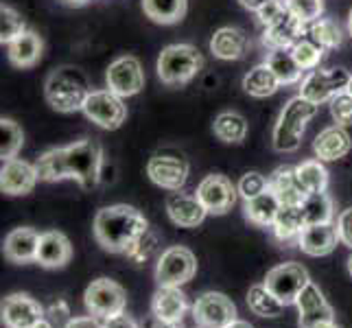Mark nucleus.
I'll list each match as a JSON object with an SVG mask.
<instances>
[{
    "instance_id": "15",
    "label": "nucleus",
    "mask_w": 352,
    "mask_h": 328,
    "mask_svg": "<svg viewBox=\"0 0 352 328\" xmlns=\"http://www.w3.org/2000/svg\"><path fill=\"white\" fill-rule=\"evenodd\" d=\"M0 318L7 328H33L46 320V309L29 294H11L0 305Z\"/></svg>"
},
{
    "instance_id": "33",
    "label": "nucleus",
    "mask_w": 352,
    "mask_h": 328,
    "mask_svg": "<svg viewBox=\"0 0 352 328\" xmlns=\"http://www.w3.org/2000/svg\"><path fill=\"white\" fill-rule=\"evenodd\" d=\"M212 131L226 144H241L248 136V118L239 112H221L214 118Z\"/></svg>"
},
{
    "instance_id": "1",
    "label": "nucleus",
    "mask_w": 352,
    "mask_h": 328,
    "mask_svg": "<svg viewBox=\"0 0 352 328\" xmlns=\"http://www.w3.org/2000/svg\"><path fill=\"white\" fill-rule=\"evenodd\" d=\"M92 232L96 243L112 254H129L142 234L149 232V221L138 208L127 204L105 206L94 217Z\"/></svg>"
},
{
    "instance_id": "3",
    "label": "nucleus",
    "mask_w": 352,
    "mask_h": 328,
    "mask_svg": "<svg viewBox=\"0 0 352 328\" xmlns=\"http://www.w3.org/2000/svg\"><path fill=\"white\" fill-rule=\"evenodd\" d=\"M318 114V105L307 101L305 96H294L283 107L272 133V147L278 153H294L300 149L307 123Z\"/></svg>"
},
{
    "instance_id": "59",
    "label": "nucleus",
    "mask_w": 352,
    "mask_h": 328,
    "mask_svg": "<svg viewBox=\"0 0 352 328\" xmlns=\"http://www.w3.org/2000/svg\"><path fill=\"white\" fill-rule=\"evenodd\" d=\"M348 92L352 94V77H350V83H348Z\"/></svg>"
},
{
    "instance_id": "54",
    "label": "nucleus",
    "mask_w": 352,
    "mask_h": 328,
    "mask_svg": "<svg viewBox=\"0 0 352 328\" xmlns=\"http://www.w3.org/2000/svg\"><path fill=\"white\" fill-rule=\"evenodd\" d=\"M226 328H254L250 322H243V320H234V322H230Z\"/></svg>"
},
{
    "instance_id": "48",
    "label": "nucleus",
    "mask_w": 352,
    "mask_h": 328,
    "mask_svg": "<svg viewBox=\"0 0 352 328\" xmlns=\"http://www.w3.org/2000/svg\"><path fill=\"white\" fill-rule=\"evenodd\" d=\"M335 226H337V234H339V241H342V245L352 250V208L339 212Z\"/></svg>"
},
{
    "instance_id": "49",
    "label": "nucleus",
    "mask_w": 352,
    "mask_h": 328,
    "mask_svg": "<svg viewBox=\"0 0 352 328\" xmlns=\"http://www.w3.org/2000/svg\"><path fill=\"white\" fill-rule=\"evenodd\" d=\"M103 328H140V324L131 318L127 313H120L116 318L110 320H103Z\"/></svg>"
},
{
    "instance_id": "50",
    "label": "nucleus",
    "mask_w": 352,
    "mask_h": 328,
    "mask_svg": "<svg viewBox=\"0 0 352 328\" xmlns=\"http://www.w3.org/2000/svg\"><path fill=\"white\" fill-rule=\"evenodd\" d=\"M64 328H103V322L94 315H79V318H72Z\"/></svg>"
},
{
    "instance_id": "40",
    "label": "nucleus",
    "mask_w": 352,
    "mask_h": 328,
    "mask_svg": "<svg viewBox=\"0 0 352 328\" xmlns=\"http://www.w3.org/2000/svg\"><path fill=\"white\" fill-rule=\"evenodd\" d=\"M324 51H326V48H322L318 42H313L309 35L291 48V53H294L296 62H298V66L302 70H315V68H318L320 62H322V57H324Z\"/></svg>"
},
{
    "instance_id": "17",
    "label": "nucleus",
    "mask_w": 352,
    "mask_h": 328,
    "mask_svg": "<svg viewBox=\"0 0 352 328\" xmlns=\"http://www.w3.org/2000/svg\"><path fill=\"white\" fill-rule=\"evenodd\" d=\"M296 307L300 313V328H315L322 322L335 320L333 307L326 302L324 294L315 283H309L305 289H302V294L296 300Z\"/></svg>"
},
{
    "instance_id": "8",
    "label": "nucleus",
    "mask_w": 352,
    "mask_h": 328,
    "mask_svg": "<svg viewBox=\"0 0 352 328\" xmlns=\"http://www.w3.org/2000/svg\"><path fill=\"white\" fill-rule=\"evenodd\" d=\"M350 72L346 68H315L309 70V75L300 81V96L307 101L322 105L331 103L333 96L348 90Z\"/></svg>"
},
{
    "instance_id": "35",
    "label": "nucleus",
    "mask_w": 352,
    "mask_h": 328,
    "mask_svg": "<svg viewBox=\"0 0 352 328\" xmlns=\"http://www.w3.org/2000/svg\"><path fill=\"white\" fill-rule=\"evenodd\" d=\"M248 307L254 315H258V318H278V315H283L285 311V305L265 287V283L250 287Z\"/></svg>"
},
{
    "instance_id": "23",
    "label": "nucleus",
    "mask_w": 352,
    "mask_h": 328,
    "mask_svg": "<svg viewBox=\"0 0 352 328\" xmlns=\"http://www.w3.org/2000/svg\"><path fill=\"white\" fill-rule=\"evenodd\" d=\"M352 149V138L342 125H331L318 133V138L313 142L315 157L322 162H335L346 157Z\"/></svg>"
},
{
    "instance_id": "58",
    "label": "nucleus",
    "mask_w": 352,
    "mask_h": 328,
    "mask_svg": "<svg viewBox=\"0 0 352 328\" xmlns=\"http://www.w3.org/2000/svg\"><path fill=\"white\" fill-rule=\"evenodd\" d=\"M348 274L352 276V254H350V259H348Z\"/></svg>"
},
{
    "instance_id": "20",
    "label": "nucleus",
    "mask_w": 352,
    "mask_h": 328,
    "mask_svg": "<svg viewBox=\"0 0 352 328\" xmlns=\"http://www.w3.org/2000/svg\"><path fill=\"white\" fill-rule=\"evenodd\" d=\"M307 35H309V24H305L287 11L280 20H276L270 27H265L263 44L270 46L272 51L274 48H294L300 40H305Z\"/></svg>"
},
{
    "instance_id": "57",
    "label": "nucleus",
    "mask_w": 352,
    "mask_h": 328,
    "mask_svg": "<svg viewBox=\"0 0 352 328\" xmlns=\"http://www.w3.org/2000/svg\"><path fill=\"white\" fill-rule=\"evenodd\" d=\"M348 33L352 35V9H350V14H348Z\"/></svg>"
},
{
    "instance_id": "45",
    "label": "nucleus",
    "mask_w": 352,
    "mask_h": 328,
    "mask_svg": "<svg viewBox=\"0 0 352 328\" xmlns=\"http://www.w3.org/2000/svg\"><path fill=\"white\" fill-rule=\"evenodd\" d=\"M155 250H157V237L149 230V232H147V234H142L136 245H133V248L129 250L127 259H129L131 263H136V265H142V263L151 261V256L155 254Z\"/></svg>"
},
{
    "instance_id": "47",
    "label": "nucleus",
    "mask_w": 352,
    "mask_h": 328,
    "mask_svg": "<svg viewBox=\"0 0 352 328\" xmlns=\"http://www.w3.org/2000/svg\"><path fill=\"white\" fill-rule=\"evenodd\" d=\"M285 14H287V5H285V0H270V3L263 5V7L256 11L258 20L265 24V27H270V24H274L276 20H280Z\"/></svg>"
},
{
    "instance_id": "10",
    "label": "nucleus",
    "mask_w": 352,
    "mask_h": 328,
    "mask_svg": "<svg viewBox=\"0 0 352 328\" xmlns=\"http://www.w3.org/2000/svg\"><path fill=\"white\" fill-rule=\"evenodd\" d=\"M81 112L94 125H99L103 129H118L127 118V105L112 90H92L86 103H83Z\"/></svg>"
},
{
    "instance_id": "24",
    "label": "nucleus",
    "mask_w": 352,
    "mask_h": 328,
    "mask_svg": "<svg viewBox=\"0 0 352 328\" xmlns=\"http://www.w3.org/2000/svg\"><path fill=\"white\" fill-rule=\"evenodd\" d=\"M72 259V245L64 232H44L40 237V248H38V261L46 270H62Z\"/></svg>"
},
{
    "instance_id": "19",
    "label": "nucleus",
    "mask_w": 352,
    "mask_h": 328,
    "mask_svg": "<svg viewBox=\"0 0 352 328\" xmlns=\"http://www.w3.org/2000/svg\"><path fill=\"white\" fill-rule=\"evenodd\" d=\"M188 311V298L179 287H157L151 298V315L153 320L179 324Z\"/></svg>"
},
{
    "instance_id": "6",
    "label": "nucleus",
    "mask_w": 352,
    "mask_h": 328,
    "mask_svg": "<svg viewBox=\"0 0 352 328\" xmlns=\"http://www.w3.org/2000/svg\"><path fill=\"white\" fill-rule=\"evenodd\" d=\"M197 274V259L188 248H166L155 263L157 287H182L190 283Z\"/></svg>"
},
{
    "instance_id": "16",
    "label": "nucleus",
    "mask_w": 352,
    "mask_h": 328,
    "mask_svg": "<svg viewBox=\"0 0 352 328\" xmlns=\"http://www.w3.org/2000/svg\"><path fill=\"white\" fill-rule=\"evenodd\" d=\"M40 182L35 164L14 157V160L3 162L0 168V190L9 197H24L35 188V184Z\"/></svg>"
},
{
    "instance_id": "55",
    "label": "nucleus",
    "mask_w": 352,
    "mask_h": 328,
    "mask_svg": "<svg viewBox=\"0 0 352 328\" xmlns=\"http://www.w3.org/2000/svg\"><path fill=\"white\" fill-rule=\"evenodd\" d=\"M315 328H339V326H337L335 320H331V322H322L320 326H315Z\"/></svg>"
},
{
    "instance_id": "56",
    "label": "nucleus",
    "mask_w": 352,
    "mask_h": 328,
    "mask_svg": "<svg viewBox=\"0 0 352 328\" xmlns=\"http://www.w3.org/2000/svg\"><path fill=\"white\" fill-rule=\"evenodd\" d=\"M33 328H53V326H51V322H48V320H44V322H40L38 326H33Z\"/></svg>"
},
{
    "instance_id": "36",
    "label": "nucleus",
    "mask_w": 352,
    "mask_h": 328,
    "mask_svg": "<svg viewBox=\"0 0 352 328\" xmlns=\"http://www.w3.org/2000/svg\"><path fill=\"white\" fill-rule=\"evenodd\" d=\"M296 173L302 188L307 190V195L326 193V188H329V171H326L322 160H305L296 166Z\"/></svg>"
},
{
    "instance_id": "12",
    "label": "nucleus",
    "mask_w": 352,
    "mask_h": 328,
    "mask_svg": "<svg viewBox=\"0 0 352 328\" xmlns=\"http://www.w3.org/2000/svg\"><path fill=\"white\" fill-rule=\"evenodd\" d=\"M188 160L177 153H155L147 162V175L155 186L166 190H182L188 179Z\"/></svg>"
},
{
    "instance_id": "44",
    "label": "nucleus",
    "mask_w": 352,
    "mask_h": 328,
    "mask_svg": "<svg viewBox=\"0 0 352 328\" xmlns=\"http://www.w3.org/2000/svg\"><path fill=\"white\" fill-rule=\"evenodd\" d=\"M329 105H331V116L335 120V125H342V127L352 125V94L348 90L333 96Z\"/></svg>"
},
{
    "instance_id": "26",
    "label": "nucleus",
    "mask_w": 352,
    "mask_h": 328,
    "mask_svg": "<svg viewBox=\"0 0 352 328\" xmlns=\"http://www.w3.org/2000/svg\"><path fill=\"white\" fill-rule=\"evenodd\" d=\"M44 55V42L35 31H24L7 44V57L16 68H33Z\"/></svg>"
},
{
    "instance_id": "5",
    "label": "nucleus",
    "mask_w": 352,
    "mask_h": 328,
    "mask_svg": "<svg viewBox=\"0 0 352 328\" xmlns=\"http://www.w3.org/2000/svg\"><path fill=\"white\" fill-rule=\"evenodd\" d=\"M66 164L68 175L75 179L81 188H94L101 179L103 166V149L96 140L81 138L66 147Z\"/></svg>"
},
{
    "instance_id": "2",
    "label": "nucleus",
    "mask_w": 352,
    "mask_h": 328,
    "mask_svg": "<svg viewBox=\"0 0 352 328\" xmlns=\"http://www.w3.org/2000/svg\"><path fill=\"white\" fill-rule=\"evenodd\" d=\"M90 92L92 90H90L86 75L75 66L55 68L51 75L46 77V83H44L46 103L62 114L83 109V103H86Z\"/></svg>"
},
{
    "instance_id": "9",
    "label": "nucleus",
    "mask_w": 352,
    "mask_h": 328,
    "mask_svg": "<svg viewBox=\"0 0 352 328\" xmlns=\"http://www.w3.org/2000/svg\"><path fill=\"white\" fill-rule=\"evenodd\" d=\"M263 283L278 300L283 302L285 307H289V305H296V300L302 294V289L311 283V276H309L305 265L283 263V265H276L274 270L267 272Z\"/></svg>"
},
{
    "instance_id": "13",
    "label": "nucleus",
    "mask_w": 352,
    "mask_h": 328,
    "mask_svg": "<svg viewBox=\"0 0 352 328\" xmlns=\"http://www.w3.org/2000/svg\"><path fill=\"white\" fill-rule=\"evenodd\" d=\"M195 195L204 204V208L208 210V215L219 217L232 210V206L236 204L239 190L232 184V179H228L221 173H212V175H206L199 182Z\"/></svg>"
},
{
    "instance_id": "53",
    "label": "nucleus",
    "mask_w": 352,
    "mask_h": 328,
    "mask_svg": "<svg viewBox=\"0 0 352 328\" xmlns=\"http://www.w3.org/2000/svg\"><path fill=\"white\" fill-rule=\"evenodd\" d=\"M59 3L66 7H83V5H88L90 0H59Z\"/></svg>"
},
{
    "instance_id": "30",
    "label": "nucleus",
    "mask_w": 352,
    "mask_h": 328,
    "mask_svg": "<svg viewBox=\"0 0 352 328\" xmlns=\"http://www.w3.org/2000/svg\"><path fill=\"white\" fill-rule=\"evenodd\" d=\"M280 81L274 75V70L267 64L254 66L245 77H243V90H245L254 99H267V96L276 94L280 90Z\"/></svg>"
},
{
    "instance_id": "42",
    "label": "nucleus",
    "mask_w": 352,
    "mask_h": 328,
    "mask_svg": "<svg viewBox=\"0 0 352 328\" xmlns=\"http://www.w3.org/2000/svg\"><path fill=\"white\" fill-rule=\"evenodd\" d=\"M287 11L305 24L320 20L324 14V0H285Z\"/></svg>"
},
{
    "instance_id": "37",
    "label": "nucleus",
    "mask_w": 352,
    "mask_h": 328,
    "mask_svg": "<svg viewBox=\"0 0 352 328\" xmlns=\"http://www.w3.org/2000/svg\"><path fill=\"white\" fill-rule=\"evenodd\" d=\"M302 212H305L307 226L315 223H335V206L329 193H315V195H307L305 204H302Z\"/></svg>"
},
{
    "instance_id": "34",
    "label": "nucleus",
    "mask_w": 352,
    "mask_h": 328,
    "mask_svg": "<svg viewBox=\"0 0 352 328\" xmlns=\"http://www.w3.org/2000/svg\"><path fill=\"white\" fill-rule=\"evenodd\" d=\"M35 171H38L40 182H62L70 179L68 164H66V147H55L44 151L38 162H35Z\"/></svg>"
},
{
    "instance_id": "18",
    "label": "nucleus",
    "mask_w": 352,
    "mask_h": 328,
    "mask_svg": "<svg viewBox=\"0 0 352 328\" xmlns=\"http://www.w3.org/2000/svg\"><path fill=\"white\" fill-rule=\"evenodd\" d=\"M166 215L179 228H197L204 223L208 210L204 208V204L197 199V195L171 190V195L166 197Z\"/></svg>"
},
{
    "instance_id": "31",
    "label": "nucleus",
    "mask_w": 352,
    "mask_h": 328,
    "mask_svg": "<svg viewBox=\"0 0 352 328\" xmlns=\"http://www.w3.org/2000/svg\"><path fill=\"white\" fill-rule=\"evenodd\" d=\"M142 11L155 24H177L188 11V0H142Z\"/></svg>"
},
{
    "instance_id": "32",
    "label": "nucleus",
    "mask_w": 352,
    "mask_h": 328,
    "mask_svg": "<svg viewBox=\"0 0 352 328\" xmlns=\"http://www.w3.org/2000/svg\"><path fill=\"white\" fill-rule=\"evenodd\" d=\"M267 66L274 70V75L280 81V86H294V83L302 81V70L296 62L291 48H274V51L267 55Z\"/></svg>"
},
{
    "instance_id": "4",
    "label": "nucleus",
    "mask_w": 352,
    "mask_h": 328,
    "mask_svg": "<svg viewBox=\"0 0 352 328\" xmlns=\"http://www.w3.org/2000/svg\"><path fill=\"white\" fill-rule=\"evenodd\" d=\"M204 68V55L192 44H168L157 55V77L166 86H186Z\"/></svg>"
},
{
    "instance_id": "46",
    "label": "nucleus",
    "mask_w": 352,
    "mask_h": 328,
    "mask_svg": "<svg viewBox=\"0 0 352 328\" xmlns=\"http://www.w3.org/2000/svg\"><path fill=\"white\" fill-rule=\"evenodd\" d=\"M46 320L51 322L53 328H64V326L72 320L68 302H66V300H57V302H53V305L46 309Z\"/></svg>"
},
{
    "instance_id": "21",
    "label": "nucleus",
    "mask_w": 352,
    "mask_h": 328,
    "mask_svg": "<svg viewBox=\"0 0 352 328\" xmlns=\"http://www.w3.org/2000/svg\"><path fill=\"white\" fill-rule=\"evenodd\" d=\"M40 232L33 228H16L5 237L3 254L5 259L16 265H27L38 261V248H40Z\"/></svg>"
},
{
    "instance_id": "7",
    "label": "nucleus",
    "mask_w": 352,
    "mask_h": 328,
    "mask_svg": "<svg viewBox=\"0 0 352 328\" xmlns=\"http://www.w3.org/2000/svg\"><path fill=\"white\" fill-rule=\"evenodd\" d=\"M83 305L88 313L99 320H110L116 315L125 313L127 307V294L112 278H96L86 287L83 294Z\"/></svg>"
},
{
    "instance_id": "41",
    "label": "nucleus",
    "mask_w": 352,
    "mask_h": 328,
    "mask_svg": "<svg viewBox=\"0 0 352 328\" xmlns=\"http://www.w3.org/2000/svg\"><path fill=\"white\" fill-rule=\"evenodd\" d=\"M24 31H27V24L18 11L7 5L0 7V42L11 44Z\"/></svg>"
},
{
    "instance_id": "52",
    "label": "nucleus",
    "mask_w": 352,
    "mask_h": 328,
    "mask_svg": "<svg viewBox=\"0 0 352 328\" xmlns=\"http://www.w3.org/2000/svg\"><path fill=\"white\" fill-rule=\"evenodd\" d=\"M149 328H184V326H182V322H179V324H168V322L153 320V322L149 324Z\"/></svg>"
},
{
    "instance_id": "38",
    "label": "nucleus",
    "mask_w": 352,
    "mask_h": 328,
    "mask_svg": "<svg viewBox=\"0 0 352 328\" xmlns=\"http://www.w3.org/2000/svg\"><path fill=\"white\" fill-rule=\"evenodd\" d=\"M24 144V131L14 118H0V157L3 162L18 157V151Z\"/></svg>"
},
{
    "instance_id": "25",
    "label": "nucleus",
    "mask_w": 352,
    "mask_h": 328,
    "mask_svg": "<svg viewBox=\"0 0 352 328\" xmlns=\"http://www.w3.org/2000/svg\"><path fill=\"white\" fill-rule=\"evenodd\" d=\"M270 190L283 206H302L307 199V190L300 184L296 166H278L270 175Z\"/></svg>"
},
{
    "instance_id": "43",
    "label": "nucleus",
    "mask_w": 352,
    "mask_h": 328,
    "mask_svg": "<svg viewBox=\"0 0 352 328\" xmlns=\"http://www.w3.org/2000/svg\"><path fill=\"white\" fill-rule=\"evenodd\" d=\"M267 188H270V177H265L256 171H250L245 175H241L239 184H236V190L243 197V201H248L252 197H258L261 193H265Z\"/></svg>"
},
{
    "instance_id": "27",
    "label": "nucleus",
    "mask_w": 352,
    "mask_h": 328,
    "mask_svg": "<svg viewBox=\"0 0 352 328\" xmlns=\"http://www.w3.org/2000/svg\"><path fill=\"white\" fill-rule=\"evenodd\" d=\"M210 53L217 59L232 62L248 53V35L236 27H221L210 38Z\"/></svg>"
},
{
    "instance_id": "39",
    "label": "nucleus",
    "mask_w": 352,
    "mask_h": 328,
    "mask_svg": "<svg viewBox=\"0 0 352 328\" xmlns=\"http://www.w3.org/2000/svg\"><path fill=\"white\" fill-rule=\"evenodd\" d=\"M309 38L313 42H318L322 48H326V51H331V48L342 46L344 33L333 18H320L309 24Z\"/></svg>"
},
{
    "instance_id": "51",
    "label": "nucleus",
    "mask_w": 352,
    "mask_h": 328,
    "mask_svg": "<svg viewBox=\"0 0 352 328\" xmlns=\"http://www.w3.org/2000/svg\"><path fill=\"white\" fill-rule=\"evenodd\" d=\"M267 3H270V0H239V5L243 9H248V11H258Z\"/></svg>"
},
{
    "instance_id": "28",
    "label": "nucleus",
    "mask_w": 352,
    "mask_h": 328,
    "mask_svg": "<svg viewBox=\"0 0 352 328\" xmlns=\"http://www.w3.org/2000/svg\"><path fill=\"white\" fill-rule=\"evenodd\" d=\"M280 201L274 195V193L267 188L265 193H261L258 197H252L243 204V215L250 223L258 226V228H272L276 217H278V210H280Z\"/></svg>"
},
{
    "instance_id": "22",
    "label": "nucleus",
    "mask_w": 352,
    "mask_h": 328,
    "mask_svg": "<svg viewBox=\"0 0 352 328\" xmlns=\"http://www.w3.org/2000/svg\"><path fill=\"white\" fill-rule=\"evenodd\" d=\"M337 243H342V241H339L335 223H315L302 230V234L298 239V248L305 252L307 256L320 259V256L333 254Z\"/></svg>"
},
{
    "instance_id": "11",
    "label": "nucleus",
    "mask_w": 352,
    "mask_h": 328,
    "mask_svg": "<svg viewBox=\"0 0 352 328\" xmlns=\"http://www.w3.org/2000/svg\"><path fill=\"white\" fill-rule=\"evenodd\" d=\"M192 320L199 328H226L236 320V307L226 294L206 291L192 305Z\"/></svg>"
},
{
    "instance_id": "14",
    "label": "nucleus",
    "mask_w": 352,
    "mask_h": 328,
    "mask_svg": "<svg viewBox=\"0 0 352 328\" xmlns=\"http://www.w3.org/2000/svg\"><path fill=\"white\" fill-rule=\"evenodd\" d=\"M105 81H107V90L118 94L120 99H127V96L142 92L144 72H142L138 57L123 55V57L114 59L105 72Z\"/></svg>"
},
{
    "instance_id": "29",
    "label": "nucleus",
    "mask_w": 352,
    "mask_h": 328,
    "mask_svg": "<svg viewBox=\"0 0 352 328\" xmlns=\"http://www.w3.org/2000/svg\"><path fill=\"white\" fill-rule=\"evenodd\" d=\"M305 228H307V221H305V212H302V206H280L276 221L272 226L274 237L280 243H285V245H289V243H294V241L298 245V239Z\"/></svg>"
}]
</instances>
